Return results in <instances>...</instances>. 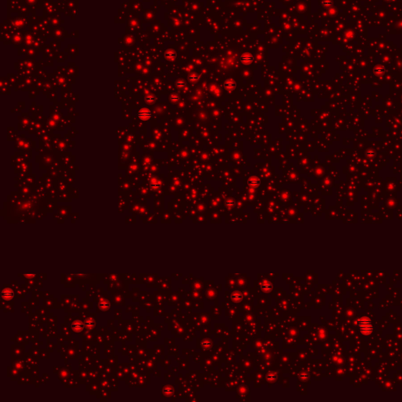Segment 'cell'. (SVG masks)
Wrapping results in <instances>:
<instances>
[{
	"label": "cell",
	"instance_id": "1",
	"mask_svg": "<svg viewBox=\"0 0 402 402\" xmlns=\"http://www.w3.org/2000/svg\"><path fill=\"white\" fill-rule=\"evenodd\" d=\"M359 327L361 332L364 335H370L371 333L372 332V324L370 320L367 319V318H363V319L360 320Z\"/></svg>",
	"mask_w": 402,
	"mask_h": 402
},
{
	"label": "cell",
	"instance_id": "2",
	"mask_svg": "<svg viewBox=\"0 0 402 402\" xmlns=\"http://www.w3.org/2000/svg\"><path fill=\"white\" fill-rule=\"evenodd\" d=\"M254 61V57L249 53H244L240 57V61L244 65L252 64Z\"/></svg>",
	"mask_w": 402,
	"mask_h": 402
},
{
	"label": "cell",
	"instance_id": "3",
	"mask_svg": "<svg viewBox=\"0 0 402 402\" xmlns=\"http://www.w3.org/2000/svg\"><path fill=\"white\" fill-rule=\"evenodd\" d=\"M138 116L143 119H147L151 116V113L148 109H141V111H140V113H138Z\"/></svg>",
	"mask_w": 402,
	"mask_h": 402
},
{
	"label": "cell",
	"instance_id": "4",
	"mask_svg": "<svg viewBox=\"0 0 402 402\" xmlns=\"http://www.w3.org/2000/svg\"><path fill=\"white\" fill-rule=\"evenodd\" d=\"M224 86L227 90H233L236 87V83L233 80H228V81L225 82Z\"/></svg>",
	"mask_w": 402,
	"mask_h": 402
},
{
	"label": "cell",
	"instance_id": "5",
	"mask_svg": "<svg viewBox=\"0 0 402 402\" xmlns=\"http://www.w3.org/2000/svg\"><path fill=\"white\" fill-rule=\"evenodd\" d=\"M400 1H402V0H400Z\"/></svg>",
	"mask_w": 402,
	"mask_h": 402
}]
</instances>
